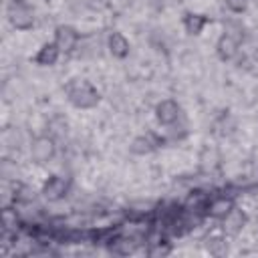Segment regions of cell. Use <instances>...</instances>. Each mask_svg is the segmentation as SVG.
Instances as JSON below:
<instances>
[{"label":"cell","mask_w":258,"mask_h":258,"mask_svg":"<svg viewBox=\"0 0 258 258\" xmlns=\"http://www.w3.org/2000/svg\"><path fill=\"white\" fill-rule=\"evenodd\" d=\"M8 20L18 30H28L34 24V12L24 2H12L8 8Z\"/></svg>","instance_id":"obj_2"},{"label":"cell","mask_w":258,"mask_h":258,"mask_svg":"<svg viewBox=\"0 0 258 258\" xmlns=\"http://www.w3.org/2000/svg\"><path fill=\"white\" fill-rule=\"evenodd\" d=\"M58 54H60V48H58L54 42H46V44H42L40 50L36 52L34 62L40 64V67H52V64L58 60Z\"/></svg>","instance_id":"obj_10"},{"label":"cell","mask_w":258,"mask_h":258,"mask_svg":"<svg viewBox=\"0 0 258 258\" xmlns=\"http://www.w3.org/2000/svg\"><path fill=\"white\" fill-rule=\"evenodd\" d=\"M232 208H234V202H232L230 198H216V200L210 202L208 214H210L212 218H216V220H222V218H226V216L230 214Z\"/></svg>","instance_id":"obj_11"},{"label":"cell","mask_w":258,"mask_h":258,"mask_svg":"<svg viewBox=\"0 0 258 258\" xmlns=\"http://www.w3.org/2000/svg\"><path fill=\"white\" fill-rule=\"evenodd\" d=\"M206 16H202V14H191V12H187L185 16H183V28H185V32L187 34H200L202 30H204V26H206Z\"/></svg>","instance_id":"obj_12"},{"label":"cell","mask_w":258,"mask_h":258,"mask_svg":"<svg viewBox=\"0 0 258 258\" xmlns=\"http://www.w3.org/2000/svg\"><path fill=\"white\" fill-rule=\"evenodd\" d=\"M222 230H224V234H228V236H236V234H240L242 232V228L246 226V222H248V216L242 212V210H238L236 206L230 210V214L226 216V218H222Z\"/></svg>","instance_id":"obj_7"},{"label":"cell","mask_w":258,"mask_h":258,"mask_svg":"<svg viewBox=\"0 0 258 258\" xmlns=\"http://www.w3.org/2000/svg\"><path fill=\"white\" fill-rule=\"evenodd\" d=\"M77 40H79L77 28H73L69 24H60V26L54 28V44L60 48V52L73 50L75 44H77Z\"/></svg>","instance_id":"obj_6"},{"label":"cell","mask_w":258,"mask_h":258,"mask_svg":"<svg viewBox=\"0 0 258 258\" xmlns=\"http://www.w3.org/2000/svg\"><path fill=\"white\" fill-rule=\"evenodd\" d=\"M238 46H240V38H236L234 34L224 30V34L216 42V52H218V56L222 60H230V58H234L238 54Z\"/></svg>","instance_id":"obj_8"},{"label":"cell","mask_w":258,"mask_h":258,"mask_svg":"<svg viewBox=\"0 0 258 258\" xmlns=\"http://www.w3.org/2000/svg\"><path fill=\"white\" fill-rule=\"evenodd\" d=\"M111 250H113L115 254H121V256L131 254V252L135 250V240H133V238H127V236H121V238L113 240Z\"/></svg>","instance_id":"obj_14"},{"label":"cell","mask_w":258,"mask_h":258,"mask_svg":"<svg viewBox=\"0 0 258 258\" xmlns=\"http://www.w3.org/2000/svg\"><path fill=\"white\" fill-rule=\"evenodd\" d=\"M69 101L79 109H91L99 103V91L87 81H77L69 87Z\"/></svg>","instance_id":"obj_1"},{"label":"cell","mask_w":258,"mask_h":258,"mask_svg":"<svg viewBox=\"0 0 258 258\" xmlns=\"http://www.w3.org/2000/svg\"><path fill=\"white\" fill-rule=\"evenodd\" d=\"M206 248H208V252L214 254V256H220V254H224V252L228 250V246H226V242H224L222 238H210V240L206 242Z\"/></svg>","instance_id":"obj_15"},{"label":"cell","mask_w":258,"mask_h":258,"mask_svg":"<svg viewBox=\"0 0 258 258\" xmlns=\"http://www.w3.org/2000/svg\"><path fill=\"white\" fill-rule=\"evenodd\" d=\"M248 2H250V0H224V4L228 6V10H232V12H236V14L244 12V10L248 8Z\"/></svg>","instance_id":"obj_16"},{"label":"cell","mask_w":258,"mask_h":258,"mask_svg":"<svg viewBox=\"0 0 258 258\" xmlns=\"http://www.w3.org/2000/svg\"><path fill=\"white\" fill-rule=\"evenodd\" d=\"M181 115V107L173 101V99H163L161 103H157L155 107V119L161 123V125H171L179 119Z\"/></svg>","instance_id":"obj_4"},{"label":"cell","mask_w":258,"mask_h":258,"mask_svg":"<svg viewBox=\"0 0 258 258\" xmlns=\"http://www.w3.org/2000/svg\"><path fill=\"white\" fill-rule=\"evenodd\" d=\"M67 191H69V181H67L64 177H60V175L48 177V179L44 181V185H42V196H44L48 202H58V200H62V198L67 196Z\"/></svg>","instance_id":"obj_5"},{"label":"cell","mask_w":258,"mask_h":258,"mask_svg":"<svg viewBox=\"0 0 258 258\" xmlns=\"http://www.w3.org/2000/svg\"><path fill=\"white\" fill-rule=\"evenodd\" d=\"M54 151H56L54 139L48 137V135H38L30 143V157H32L34 163H46V161H50L54 157Z\"/></svg>","instance_id":"obj_3"},{"label":"cell","mask_w":258,"mask_h":258,"mask_svg":"<svg viewBox=\"0 0 258 258\" xmlns=\"http://www.w3.org/2000/svg\"><path fill=\"white\" fill-rule=\"evenodd\" d=\"M169 252H171L169 246H165V248L157 246V248H151V250H149V256H159V254H169Z\"/></svg>","instance_id":"obj_17"},{"label":"cell","mask_w":258,"mask_h":258,"mask_svg":"<svg viewBox=\"0 0 258 258\" xmlns=\"http://www.w3.org/2000/svg\"><path fill=\"white\" fill-rule=\"evenodd\" d=\"M153 149H155V143L151 141V137L141 135V137H135V139L131 141V151H133V153H137V155L151 153Z\"/></svg>","instance_id":"obj_13"},{"label":"cell","mask_w":258,"mask_h":258,"mask_svg":"<svg viewBox=\"0 0 258 258\" xmlns=\"http://www.w3.org/2000/svg\"><path fill=\"white\" fill-rule=\"evenodd\" d=\"M107 46H109V52L113 54V56H117V58H125L127 54H129V40L125 38V34L123 32H111L109 34V40H107Z\"/></svg>","instance_id":"obj_9"}]
</instances>
